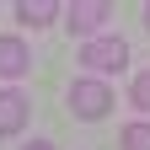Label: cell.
<instances>
[{"label": "cell", "instance_id": "1", "mask_svg": "<svg viewBox=\"0 0 150 150\" xmlns=\"http://www.w3.org/2000/svg\"><path fill=\"white\" fill-rule=\"evenodd\" d=\"M81 64H86L91 75L123 70V64H129V43H123L118 32H112V38H86V43H81Z\"/></svg>", "mask_w": 150, "mask_h": 150}, {"label": "cell", "instance_id": "2", "mask_svg": "<svg viewBox=\"0 0 150 150\" xmlns=\"http://www.w3.org/2000/svg\"><path fill=\"white\" fill-rule=\"evenodd\" d=\"M107 107H112L107 81L86 75V81H75V86H70V112H75V118H107Z\"/></svg>", "mask_w": 150, "mask_h": 150}, {"label": "cell", "instance_id": "3", "mask_svg": "<svg viewBox=\"0 0 150 150\" xmlns=\"http://www.w3.org/2000/svg\"><path fill=\"white\" fill-rule=\"evenodd\" d=\"M27 70H32V48L16 32H6L0 38V81H16V75H27Z\"/></svg>", "mask_w": 150, "mask_h": 150}, {"label": "cell", "instance_id": "4", "mask_svg": "<svg viewBox=\"0 0 150 150\" xmlns=\"http://www.w3.org/2000/svg\"><path fill=\"white\" fill-rule=\"evenodd\" d=\"M27 112H32V102L22 97V91H0V134H16V129L27 123Z\"/></svg>", "mask_w": 150, "mask_h": 150}, {"label": "cell", "instance_id": "5", "mask_svg": "<svg viewBox=\"0 0 150 150\" xmlns=\"http://www.w3.org/2000/svg\"><path fill=\"white\" fill-rule=\"evenodd\" d=\"M107 22V0H75L70 6V27L75 32H102Z\"/></svg>", "mask_w": 150, "mask_h": 150}, {"label": "cell", "instance_id": "6", "mask_svg": "<svg viewBox=\"0 0 150 150\" xmlns=\"http://www.w3.org/2000/svg\"><path fill=\"white\" fill-rule=\"evenodd\" d=\"M54 16H59L54 0H22V6H16V22H22V27H48Z\"/></svg>", "mask_w": 150, "mask_h": 150}, {"label": "cell", "instance_id": "7", "mask_svg": "<svg viewBox=\"0 0 150 150\" xmlns=\"http://www.w3.org/2000/svg\"><path fill=\"white\" fill-rule=\"evenodd\" d=\"M123 150H150V123H129L123 129Z\"/></svg>", "mask_w": 150, "mask_h": 150}, {"label": "cell", "instance_id": "8", "mask_svg": "<svg viewBox=\"0 0 150 150\" xmlns=\"http://www.w3.org/2000/svg\"><path fill=\"white\" fill-rule=\"evenodd\" d=\"M129 97H134V107H139V112H150V70H145V75H134Z\"/></svg>", "mask_w": 150, "mask_h": 150}, {"label": "cell", "instance_id": "9", "mask_svg": "<svg viewBox=\"0 0 150 150\" xmlns=\"http://www.w3.org/2000/svg\"><path fill=\"white\" fill-rule=\"evenodd\" d=\"M27 150H54V139H32V145H27Z\"/></svg>", "mask_w": 150, "mask_h": 150}, {"label": "cell", "instance_id": "10", "mask_svg": "<svg viewBox=\"0 0 150 150\" xmlns=\"http://www.w3.org/2000/svg\"><path fill=\"white\" fill-rule=\"evenodd\" d=\"M145 22H150V6H145Z\"/></svg>", "mask_w": 150, "mask_h": 150}]
</instances>
